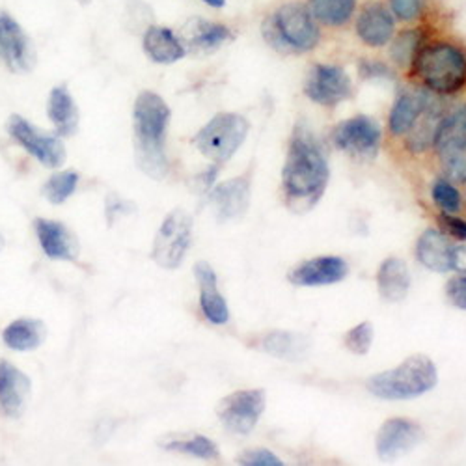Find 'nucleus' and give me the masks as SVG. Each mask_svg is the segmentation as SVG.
<instances>
[{"mask_svg": "<svg viewBox=\"0 0 466 466\" xmlns=\"http://www.w3.org/2000/svg\"><path fill=\"white\" fill-rule=\"evenodd\" d=\"M133 209L131 204H127L126 200L118 198V197H108L106 200V217H108V222H112V217H118V215H126Z\"/></svg>", "mask_w": 466, "mask_h": 466, "instance_id": "obj_40", "label": "nucleus"}, {"mask_svg": "<svg viewBox=\"0 0 466 466\" xmlns=\"http://www.w3.org/2000/svg\"><path fill=\"white\" fill-rule=\"evenodd\" d=\"M10 137L25 147L34 159L40 161L47 168H58L66 161V146L56 135H49L32 126L23 116H10L6 124Z\"/></svg>", "mask_w": 466, "mask_h": 466, "instance_id": "obj_13", "label": "nucleus"}, {"mask_svg": "<svg viewBox=\"0 0 466 466\" xmlns=\"http://www.w3.org/2000/svg\"><path fill=\"white\" fill-rule=\"evenodd\" d=\"M259 351L273 355L277 359L284 360H300L309 351V339L302 334L295 332H284V330H273L261 336V339L256 343Z\"/></svg>", "mask_w": 466, "mask_h": 466, "instance_id": "obj_27", "label": "nucleus"}, {"mask_svg": "<svg viewBox=\"0 0 466 466\" xmlns=\"http://www.w3.org/2000/svg\"><path fill=\"white\" fill-rule=\"evenodd\" d=\"M451 270H457L459 275H466V245L453 247V250H451Z\"/></svg>", "mask_w": 466, "mask_h": 466, "instance_id": "obj_41", "label": "nucleus"}, {"mask_svg": "<svg viewBox=\"0 0 466 466\" xmlns=\"http://www.w3.org/2000/svg\"><path fill=\"white\" fill-rule=\"evenodd\" d=\"M30 398V379L12 366L0 360V410L8 418H19Z\"/></svg>", "mask_w": 466, "mask_h": 466, "instance_id": "obj_20", "label": "nucleus"}, {"mask_svg": "<svg viewBox=\"0 0 466 466\" xmlns=\"http://www.w3.org/2000/svg\"><path fill=\"white\" fill-rule=\"evenodd\" d=\"M267 47L279 55H308L321 44V26L309 14L304 0H284L270 8L259 25Z\"/></svg>", "mask_w": 466, "mask_h": 466, "instance_id": "obj_3", "label": "nucleus"}, {"mask_svg": "<svg viewBox=\"0 0 466 466\" xmlns=\"http://www.w3.org/2000/svg\"><path fill=\"white\" fill-rule=\"evenodd\" d=\"M34 229L47 258L73 261L79 256V241L64 224L47 218H35Z\"/></svg>", "mask_w": 466, "mask_h": 466, "instance_id": "obj_22", "label": "nucleus"}, {"mask_svg": "<svg viewBox=\"0 0 466 466\" xmlns=\"http://www.w3.org/2000/svg\"><path fill=\"white\" fill-rule=\"evenodd\" d=\"M439 224L446 233H450V236L466 241V220L455 217L453 213H441Z\"/></svg>", "mask_w": 466, "mask_h": 466, "instance_id": "obj_39", "label": "nucleus"}, {"mask_svg": "<svg viewBox=\"0 0 466 466\" xmlns=\"http://www.w3.org/2000/svg\"><path fill=\"white\" fill-rule=\"evenodd\" d=\"M409 75L420 88L433 96H455L466 88V47L451 37L425 35Z\"/></svg>", "mask_w": 466, "mask_h": 466, "instance_id": "obj_2", "label": "nucleus"}, {"mask_svg": "<svg viewBox=\"0 0 466 466\" xmlns=\"http://www.w3.org/2000/svg\"><path fill=\"white\" fill-rule=\"evenodd\" d=\"M202 3L209 8H215V10H222L226 6V0H202Z\"/></svg>", "mask_w": 466, "mask_h": 466, "instance_id": "obj_42", "label": "nucleus"}, {"mask_svg": "<svg viewBox=\"0 0 466 466\" xmlns=\"http://www.w3.org/2000/svg\"><path fill=\"white\" fill-rule=\"evenodd\" d=\"M0 243H3V241H0ZM0 247H3V245H0Z\"/></svg>", "mask_w": 466, "mask_h": 466, "instance_id": "obj_43", "label": "nucleus"}, {"mask_svg": "<svg viewBox=\"0 0 466 466\" xmlns=\"http://www.w3.org/2000/svg\"><path fill=\"white\" fill-rule=\"evenodd\" d=\"M318 25L327 30H343L351 26L360 0H304Z\"/></svg>", "mask_w": 466, "mask_h": 466, "instance_id": "obj_25", "label": "nucleus"}, {"mask_svg": "<svg viewBox=\"0 0 466 466\" xmlns=\"http://www.w3.org/2000/svg\"><path fill=\"white\" fill-rule=\"evenodd\" d=\"M380 138V126L375 118L366 114L339 122L330 133L332 144L357 159H373L379 151Z\"/></svg>", "mask_w": 466, "mask_h": 466, "instance_id": "obj_11", "label": "nucleus"}, {"mask_svg": "<svg viewBox=\"0 0 466 466\" xmlns=\"http://www.w3.org/2000/svg\"><path fill=\"white\" fill-rule=\"evenodd\" d=\"M431 99L433 94L423 88L401 90L390 108V114H388V131H390V135L396 138L407 137Z\"/></svg>", "mask_w": 466, "mask_h": 466, "instance_id": "obj_19", "label": "nucleus"}, {"mask_svg": "<svg viewBox=\"0 0 466 466\" xmlns=\"http://www.w3.org/2000/svg\"><path fill=\"white\" fill-rule=\"evenodd\" d=\"M427 32L421 25H409L396 32L392 42L388 44V60L398 69L409 71L420 46L423 44Z\"/></svg>", "mask_w": 466, "mask_h": 466, "instance_id": "obj_28", "label": "nucleus"}, {"mask_svg": "<svg viewBox=\"0 0 466 466\" xmlns=\"http://www.w3.org/2000/svg\"><path fill=\"white\" fill-rule=\"evenodd\" d=\"M179 35L187 53L211 55L233 40V30L224 23L197 17L183 26Z\"/></svg>", "mask_w": 466, "mask_h": 466, "instance_id": "obj_17", "label": "nucleus"}, {"mask_svg": "<svg viewBox=\"0 0 466 466\" xmlns=\"http://www.w3.org/2000/svg\"><path fill=\"white\" fill-rule=\"evenodd\" d=\"M142 47L151 62L163 66L176 64L187 55L181 35L176 34L172 28L161 25H149L146 28Z\"/></svg>", "mask_w": 466, "mask_h": 466, "instance_id": "obj_21", "label": "nucleus"}, {"mask_svg": "<svg viewBox=\"0 0 466 466\" xmlns=\"http://www.w3.org/2000/svg\"><path fill=\"white\" fill-rule=\"evenodd\" d=\"M161 448H165L167 451L200 459H218L220 455L218 446L204 435H192L188 439H170L167 442H161Z\"/></svg>", "mask_w": 466, "mask_h": 466, "instance_id": "obj_31", "label": "nucleus"}, {"mask_svg": "<svg viewBox=\"0 0 466 466\" xmlns=\"http://www.w3.org/2000/svg\"><path fill=\"white\" fill-rule=\"evenodd\" d=\"M0 62L14 73H28L35 66L32 40L5 10H0Z\"/></svg>", "mask_w": 466, "mask_h": 466, "instance_id": "obj_14", "label": "nucleus"}, {"mask_svg": "<svg viewBox=\"0 0 466 466\" xmlns=\"http://www.w3.org/2000/svg\"><path fill=\"white\" fill-rule=\"evenodd\" d=\"M398 25H420L430 8V0H384Z\"/></svg>", "mask_w": 466, "mask_h": 466, "instance_id": "obj_32", "label": "nucleus"}, {"mask_svg": "<svg viewBox=\"0 0 466 466\" xmlns=\"http://www.w3.org/2000/svg\"><path fill=\"white\" fill-rule=\"evenodd\" d=\"M377 289L386 302H401L410 289L409 265L400 258H388L377 270Z\"/></svg>", "mask_w": 466, "mask_h": 466, "instance_id": "obj_26", "label": "nucleus"}, {"mask_svg": "<svg viewBox=\"0 0 466 466\" xmlns=\"http://www.w3.org/2000/svg\"><path fill=\"white\" fill-rule=\"evenodd\" d=\"M360 75L362 79H368V81H375V79H392V69L388 64L380 62V60H370V58H364L360 62Z\"/></svg>", "mask_w": 466, "mask_h": 466, "instance_id": "obj_37", "label": "nucleus"}, {"mask_svg": "<svg viewBox=\"0 0 466 466\" xmlns=\"http://www.w3.org/2000/svg\"><path fill=\"white\" fill-rule=\"evenodd\" d=\"M47 114L60 137H71L79 126V110H76V105L66 86L51 90Z\"/></svg>", "mask_w": 466, "mask_h": 466, "instance_id": "obj_29", "label": "nucleus"}, {"mask_svg": "<svg viewBox=\"0 0 466 466\" xmlns=\"http://www.w3.org/2000/svg\"><path fill=\"white\" fill-rule=\"evenodd\" d=\"M170 116V106L159 94L146 90L135 101L133 129L137 163L153 179H163L168 174L165 138Z\"/></svg>", "mask_w": 466, "mask_h": 466, "instance_id": "obj_4", "label": "nucleus"}, {"mask_svg": "<svg viewBox=\"0 0 466 466\" xmlns=\"http://www.w3.org/2000/svg\"><path fill=\"white\" fill-rule=\"evenodd\" d=\"M46 336V327L37 319H17L10 323L5 332L3 339L10 349L15 351H32L42 345Z\"/></svg>", "mask_w": 466, "mask_h": 466, "instance_id": "obj_30", "label": "nucleus"}, {"mask_svg": "<svg viewBox=\"0 0 466 466\" xmlns=\"http://www.w3.org/2000/svg\"><path fill=\"white\" fill-rule=\"evenodd\" d=\"M250 122L239 112H218L192 138V144L217 167L228 163L243 146Z\"/></svg>", "mask_w": 466, "mask_h": 466, "instance_id": "obj_6", "label": "nucleus"}, {"mask_svg": "<svg viewBox=\"0 0 466 466\" xmlns=\"http://www.w3.org/2000/svg\"><path fill=\"white\" fill-rule=\"evenodd\" d=\"M194 277L200 286V308L204 318L213 325H226L229 321V309L226 299L217 286V275L208 261L194 265Z\"/></svg>", "mask_w": 466, "mask_h": 466, "instance_id": "obj_23", "label": "nucleus"}, {"mask_svg": "<svg viewBox=\"0 0 466 466\" xmlns=\"http://www.w3.org/2000/svg\"><path fill=\"white\" fill-rule=\"evenodd\" d=\"M437 382L439 371L435 362L425 355H412L394 370L371 375L366 380V390L379 400L405 401L433 390Z\"/></svg>", "mask_w": 466, "mask_h": 466, "instance_id": "obj_5", "label": "nucleus"}, {"mask_svg": "<svg viewBox=\"0 0 466 466\" xmlns=\"http://www.w3.org/2000/svg\"><path fill=\"white\" fill-rule=\"evenodd\" d=\"M76 183H79V174H76V172H73V170L58 172L53 177H49V181L44 187L46 198L55 206L64 204L75 192Z\"/></svg>", "mask_w": 466, "mask_h": 466, "instance_id": "obj_33", "label": "nucleus"}, {"mask_svg": "<svg viewBox=\"0 0 466 466\" xmlns=\"http://www.w3.org/2000/svg\"><path fill=\"white\" fill-rule=\"evenodd\" d=\"M433 147L448 179L466 181V103L444 112Z\"/></svg>", "mask_w": 466, "mask_h": 466, "instance_id": "obj_7", "label": "nucleus"}, {"mask_svg": "<svg viewBox=\"0 0 466 466\" xmlns=\"http://www.w3.org/2000/svg\"><path fill=\"white\" fill-rule=\"evenodd\" d=\"M209 204L220 220L241 218L250 206V172L217 185L209 192Z\"/></svg>", "mask_w": 466, "mask_h": 466, "instance_id": "obj_18", "label": "nucleus"}, {"mask_svg": "<svg viewBox=\"0 0 466 466\" xmlns=\"http://www.w3.org/2000/svg\"><path fill=\"white\" fill-rule=\"evenodd\" d=\"M302 92L312 103L325 108H334L353 97L355 86L351 75L341 66L319 62L308 69Z\"/></svg>", "mask_w": 466, "mask_h": 466, "instance_id": "obj_8", "label": "nucleus"}, {"mask_svg": "<svg viewBox=\"0 0 466 466\" xmlns=\"http://www.w3.org/2000/svg\"><path fill=\"white\" fill-rule=\"evenodd\" d=\"M329 177L330 170L319 140L308 126L297 124L282 170V188L288 208L297 215L314 209L327 190Z\"/></svg>", "mask_w": 466, "mask_h": 466, "instance_id": "obj_1", "label": "nucleus"}, {"mask_svg": "<svg viewBox=\"0 0 466 466\" xmlns=\"http://www.w3.org/2000/svg\"><path fill=\"white\" fill-rule=\"evenodd\" d=\"M267 405L265 392L259 388L239 390L226 396L217 405V416L226 431L233 435H248L254 431Z\"/></svg>", "mask_w": 466, "mask_h": 466, "instance_id": "obj_10", "label": "nucleus"}, {"mask_svg": "<svg viewBox=\"0 0 466 466\" xmlns=\"http://www.w3.org/2000/svg\"><path fill=\"white\" fill-rule=\"evenodd\" d=\"M192 241V217L185 209H174L161 224L153 241L151 258L163 268H177Z\"/></svg>", "mask_w": 466, "mask_h": 466, "instance_id": "obj_9", "label": "nucleus"}, {"mask_svg": "<svg viewBox=\"0 0 466 466\" xmlns=\"http://www.w3.org/2000/svg\"><path fill=\"white\" fill-rule=\"evenodd\" d=\"M431 197L442 213H459L461 211V194L448 179H437L433 183Z\"/></svg>", "mask_w": 466, "mask_h": 466, "instance_id": "obj_34", "label": "nucleus"}, {"mask_svg": "<svg viewBox=\"0 0 466 466\" xmlns=\"http://www.w3.org/2000/svg\"><path fill=\"white\" fill-rule=\"evenodd\" d=\"M357 40L368 49H384L398 32V21L384 0H364L353 19Z\"/></svg>", "mask_w": 466, "mask_h": 466, "instance_id": "obj_12", "label": "nucleus"}, {"mask_svg": "<svg viewBox=\"0 0 466 466\" xmlns=\"http://www.w3.org/2000/svg\"><path fill=\"white\" fill-rule=\"evenodd\" d=\"M343 343L353 355H368L370 347L373 343V327H371V323L364 321V323L353 327L351 330L345 334Z\"/></svg>", "mask_w": 466, "mask_h": 466, "instance_id": "obj_35", "label": "nucleus"}, {"mask_svg": "<svg viewBox=\"0 0 466 466\" xmlns=\"http://www.w3.org/2000/svg\"><path fill=\"white\" fill-rule=\"evenodd\" d=\"M349 275V265L341 256H318L306 259L295 265L289 273L288 280L299 288H318L330 286L345 280Z\"/></svg>", "mask_w": 466, "mask_h": 466, "instance_id": "obj_15", "label": "nucleus"}, {"mask_svg": "<svg viewBox=\"0 0 466 466\" xmlns=\"http://www.w3.org/2000/svg\"><path fill=\"white\" fill-rule=\"evenodd\" d=\"M423 439L425 433L421 430V425L416 423L414 420L390 418L386 420L379 430L375 448L380 459H392L414 450Z\"/></svg>", "mask_w": 466, "mask_h": 466, "instance_id": "obj_16", "label": "nucleus"}, {"mask_svg": "<svg viewBox=\"0 0 466 466\" xmlns=\"http://www.w3.org/2000/svg\"><path fill=\"white\" fill-rule=\"evenodd\" d=\"M446 297L455 308L464 309L466 312V275L453 277L446 284Z\"/></svg>", "mask_w": 466, "mask_h": 466, "instance_id": "obj_38", "label": "nucleus"}, {"mask_svg": "<svg viewBox=\"0 0 466 466\" xmlns=\"http://www.w3.org/2000/svg\"><path fill=\"white\" fill-rule=\"evenodd\" d=\"M453 243L439 229H425L416 243L418 261L435 273H450Z\"/></svg>", "mask_w": 466, "mask_h": 466, "instance_id": "obj_24", "label": "nucleus"}, {"mask_svg": "<svg viewBox=\"0 0 466 466\" xmlns=\"http://www.w3.org/2000/svg\"><path fill=\"white\" fill-rule=\"evenodd\" d=\"M238 462L245 466H282V461L273 451L265 448H252L243 451L238 457Z\"/></svg>", "mask_w": 466, "mask_h": 466, "instance_id": "obj_36", "label": "nucleus"}]
</instances>
